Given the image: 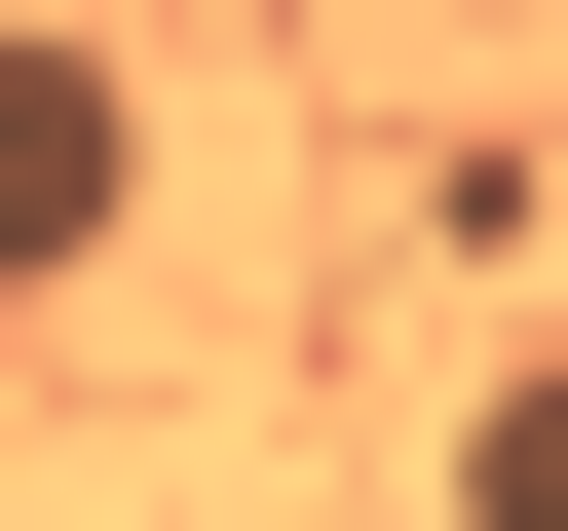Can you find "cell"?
I'll return each instance as SVG.
<instances>
[{
    "mask_svg": "<svg viewBox=\"0 0 568 531\" xmlns=\"http://www.w3.org/2000/svg\"><path fill=\"white\" fill-rule=\"evenodd\" d=\"M455 493H493V531H568V380H493V418H455Z\"/></svg>",
    "mask_w": 568,
    "mask_h": 531,
    "instance_id": "obj_2",
    "label": "cell"
},
{
    "mask_svg": "<svg viewBox=\"0 0 568 531\" xmlns=\"http://www.w3.org/2000/svg\"><path fill=\"white\" fill-rule=\"evenodd\" d=\"M114 228H152V77H114V39H39V0H0V304H77Z\"/></svg>",
    "mask_w": 568,
    "mask_h": 531,
    "instance_id": "obj_1",
    "label": "cell"
}]
</instances>
